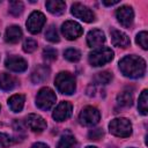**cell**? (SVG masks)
Listing matches in <instances>:
<instances>
[{
    "label": "cell",
    "mask_w": 148,
    "mask_h": 148,
    "mask_svg": "<svg viewBox=\"0 0 148 148\" xmlns=\"http://www.w3.org/2000/svg\"><path fill=\"white\" fill-rule=\"evenodd\" d=\"M120 72L131 79H138L143 76L146 72V61L139 56H126L119 61Z\"/></svg>",
    "instance_id": "cell-1"
},
{
    "label": "cell",
    "mask_w": 148,
    "mask_h": 148,
    "mask_svg": "<svg viewBox=\"0 0 148 148\" xmlns=\"http://www.w3.org/2000/svg\"><path fill=\"white\" fill-rule=\"evenodd\" d=\"M119 1L118 0H114V1H106V0H104L103 1V3L105 5V6H113V5H117Z\"/></svg>",
    "instance_id": "cell-34"
},
{
    "label": "cell",
    "mask_w": 148,
    "mask_h": 148,
    "mask_svg": "<svg viewBox=\"0 0 148 148\" xmlns=\"http://www.w3.org/2000/svg\"><path fill=\"white\" fill-rule=\"evenodd\" d=\"M61 32L65 36V38H67L68 40H73V39L79 38L82 35L83 29L75 21H66L61 25Z\"/></svg>",
    "instance_id": "cell-8"
},
{
    "label": "cell",
    "mask_w": 148,
    "mask_h": 148,
    "mask_svg": "<svg viewBox=\"0 0 148 148\" xmlns=\"http://www.w3.org/2000/svg\"><path fill=\"white\" fill-rule=\"evenodd\" d=\"M72 110H73V108L69 102H60L57 105L56 110L53 111L52 117L57 121H64L72 116Z\"/></svg>",
    "instance_id": "cell-13"
},
{
    "label": "cell",
    "mask_w": 148,
    "mask_h": 148,
    "mask_svg": "<svg viewBox=\"0 0 148 148\" xmlns=\"http://www.w3.org/2000/svg\"><path fill=\"white\" fill-rule=\"evenodd\" d=\"M17 86V80L15 76L8 73H1L0 74V89L3 91H9L14 89Z\"/></svg>",
    "instance_id": "cell-18"
},
{
    "label": "cell",
    "mask_w": 148,
    "mask_h": 148,
    "mask_svg": "<svg viewBox=\"0 0 148 148\" xmlns=\"http://www.w3.org/2000/svg\"><path fill=\"white\" fill-rule=\"evenodd\" d=\"M57 51H56V49H53V47H45L44 50H43V57H44V59L45 60H47V61H53V60H56L57 59Z\"/></svg>",
    "instance_id": "cell-30"
},
{
    "label": "cell",
    "mask_w": 148,
    "mask_h": 148,
    "mask_svg": "<svg viewBox=\"0 0 148 148\" xmlns=\"http://www.w3.org/2000/svg\"><path fill=\"white\" fill-rule=\"evenodd\" d=\"M56 101H57V96L54 91L49 87L42 88L36 96V105L38 109L43 111L50 110L56 104Z\"/></svg>",
    "instance_id": "cell-5"
},
{
    "label": "cell",
    "mask_w": 148,
    "mask_h": 148,
    "mask_svg": "<svg viewBox=\"0 0 148 148\" xmlns=\"http://www.w3.org/2000/svg\"><path fill=\"white\" fill-rule=\"evenodd\" d=\"M136 43L143 50L148 49V34H147V31H141L136 35Z\"/></svg>",
    "instance_id": "cell-28"
},
{
    "label": "cell",
    "mask_w": 148,
    "mask_h": 148,
    "mask_svg": "<svg viewBox=\"0 0 148 148\" xmlns=\"http://www.w3.org/2000/svg\"><path fill=\"white\" fill-rule=\"evenodd\" d=\"M109 131L118 138H127L132 134V124L127 118H114L109 124Z\"/></svg>",
    "instance_id": "cell-3"
},
{
    "label": "cell",
    "mask_w": 148,
    "mask_h": 148,
    "mask_svg": "<svg viewBox=\"0 0 148 148\" xmlns=\"http://www.w3.org/2000/svg\"><path fill=\"white\" fill-rule=\"evenodd\" d=\"M0 109H1V106H0Z\"/></svg>",
    "instance_id": "cell-36"
},
{
    "label": "cell",
    "mask_w": 148,
    "mask_h": 148,
    "mask_svg": "<svg viewBox=\"0 0 148 148\" xmlns=\"http://www.w3.org/2000/svg\"><path fill=\"white\" fill-rule=\"evenodd\" d=\"M110 35H111V42H112V44H113L114 46H117V47H123V49H125V47H127V46L130 45V43H131L128 36H127L125 32L120 31V30L112 29V30L110 31Z\"/></svg>",
    "instance_id": "cell-15"
},
{
    "label": "cell",
    "mask_w": 148,
    "mask_h": 148,
    "mask_svg": "<svg viewBox=\"0 0 148 148\" xmlns=\"http://www.w3.org/2000/svg\"><path fill=\"white\" fill-rule=\"evenodd\" d=\"M31 148H49V146L46 143H43V142H36L31 146Z\"/></svg>",
    "instance_id": "cell-33"
},
{
    "label": "cell",
    "mask_w": 148,
    "mask_h": 148,
    "mask_svg": "<svg viewBox=\"0 0 148 148\" xmlns=\"http://www.w3.org/2000/svg\"><path fill=\"white\" fill-rule=\"evenodd\" d=\"M86 148H96V147H92V146H88V147H86Z\"/></svg>",
    "instance_id": "cell-35"
},
{
    "label": "cell",
    "mask_w": 148,
    "mask_h": 148,
    "mask_svg": "<svg viewBox=\"0 0 148 148\" xmlns=\"http://www.w3.org/2000/svg\"><path fill=\"white\" fill-rule=\"evenodd\" d=\"M45 7L51 14L61 15L65 12L66 3L65 1H61V0H49L45 2Z\"/></svg>",
    "instance_id": "cell-19"
},
{
    "label": "cell",
    "mask_w": 148,
    "mask_h": 148,
    "mask_svg": "<svg viewBox=\"0 0 148 148\" xmlns=\"http://www.w3.org/2000/svg\"><path fill=\"white\" fill-rule=\"evenodd\" d=\"M45 21H46V18H45L44 14L38 10H35L29 15V17L27 20V29L31 34H38L42 30V28L44 27Z\"/></svg>",
    "instance_id": "cell-7"
},
{
    "label": "cell",
    "mask_w": 148,
    "mask_h": 148,
    "mask_svg": "<svg viewBox=\"0 0 148 148\" xmlns=\"http://www.w3.org/2000/svg\"><path fill=\"white\" fill-rule=\"evenodd\" d=\"M105 42V35L99 29H92L87 35V44L89 47L101 46Z\"/></svg>",
    "instance_id": "cell-14"
},
{
    "label": "cell",
    "mask_w": 148,
    "mask_h": 148,
    "mask_svg": "<svg viewBox=\"0 0 148 148\" xmlns=\"http://www.w3.org/2000/svg\"><path fill=\"white\" fill-rule=\"evenodd\" d=\"M113 59V51L109 47H98L89 53L88 60L91 66L98 67L110 62Z\"/></svg>",
    "instance_id": "cell-4"
},
{
    "label": "cell",
    "mask_w": 148,
    "mask_h": 148,
    "mask_svg": "<svg viewBox=\"0 0 148 148\" xmlns=\"http://www.w3.org/2000/svg\"><path fill=\"white\" fill-rule=\"evenodd\" d=\"M45 38H46L49 42H51V43H57V42H59V34H58L57 28H56L53 24H51V25L46 29V31H45Z\"/></svg>",
    "instance_id": "cell-26"
},
{
    "label": "cell",
    "mask_w": 148,
    "mask_h": 148,
    "mask_svg": "<svg viewBox=\"0 0 148 148\" xmlns=\"http://www.w3.org/2000/svg\"><path fill=\"white\" fill-rule=\"evenodd\" d=\"M64 57L68 60V61H72V62H76L81 59V52L76 49H67L65 52H64Z\"/></svg>",
    "instance_id": "cell-25"
},
{
    "label": "cell",
    "mask_w": 148,
    "mask_h": 148,
    "mask_svg": "<svg viewBox=\"0 0 148 148\" xmlns=\"http://www.w3.org/2000/svg\"><path fill=\"white\" fill-rule=\"evenodd\" d=\"M116 16L118 22L124 27V28H131L134 21V12L132 7L130 6H121L120 8L117 9Z\"/></svg>",
    "instance_id": "cell-10"
},
{
    "label": "cell",
    "mask_w": 148,
    "mask_h": 148,
    "mask_svg": "<svg viewBox=\"0 0 148 148\" xmlns=\"http://www.w3.org/2000/svg\"><path fill=\"white\" fill-rule=\"evenodd\" d=\"M54 84L57 89L65 95H72L76 88L74 76L68 72H60L54 79Z\"/></svg>",
    "instance_id": "cell-2"
},
{
    "label": "cell",
    "mask_w": 148,
    "mask_h": 148,
    "mask_svg": "<svg viewBox=\"0 0 148 148\" xmlns=\"http://www.w3.org/2000/svg\"><path fill=\"white\" fill-rule=\"evenodd\" d=\"M138 109L140 113L146 116L148 113V91L145 89L141 95L139 96V103H138Z\"/></svg>",
    "instance_id": "cell-23"
},
{
    "label": "cell",
    "mask_w": 148,
    "mask_h": 148,
    "mask_svg": "<svg viewBox=\"0 0 148 148\" xmlns=\"http://www.w3.org/2000/svg\"><path fill=\"white\" fill-rule=\"evenodd\" d=\"M23 51L27 52V53H31L34 52L36 49H37V42L32 38H27L24 42H23Z\"/></svg>",
    "instance_id": "cell-29"
},
{
    "label": "cell",
    "mask_w": 148,
    "mask_h": 148,
    "mask_svg": "<svg viewBox=\"0 0 148 148\" xmlns=\"http://www.w3.org/2000/svg\"><path fill=\"white\" fill-rule=\"evenodd\" d=\"M5 65L6 67L12 71V72H16V73H20V72H24L28 67V64L27 61L22 58V57H18V56H10L6 59L5 61Z\"/></svg>",
    "instance_id": "cell-12"
},
{
    "label": "cell",
    "mask_w": 148,
    "mask_h": 148,
    "mask_svg": "<svg viewBox=\"0 0 148 148\" xmlns=\"http://www.w3.org/2000/svg\"><path fill=\"white\" fill-rule=\"evenodd\" d=\"M24 9V6L21 1H10L9 2V13L14 16H18Z\"/></svg>",
    "instance_id": "cell-27"
},
{
    "label": "cell",
    "mask_w": 148,
    "mask_h": 148,
    "mask_svg": "<svg viewBox=\"0 0 148 148\" xmlns=\"http://www.w3.org/2000/svg\"><path fill=\"white\" fill-rule=\"evenodd\" d=\"M111 80H112V74L110 72H108V71L99 72L94 77V81L97 84H108L109 82H111Z\"/></svg>",
    "instance_id": "cell-24"
},
{
    "label": "cell",
    "mask_w": 148,
    "mask_h": 148,
    "mask_svg": "<svg viewBox=\"0 0 148 148\" xmlns=\"http://www.w3.org/2000/svg\"><path fill=\"white\" fill-rule=\"evenodd\" d=\"M101 113L94 106H86L79 116V120L84 126H94L99 121Z\"/></svg>",
    "instance_id": "cell-6"
},
{
    "label": "cell",
    "mask_w": 148,
    "mask_h": 148,
    "mask_svg": "<svg viewBox=\"0 0 148 148\" xmlns=\"http://www.w3.org/2000/svg\"><path fill=\"white\" fill-rule=\"evenodd\" d=\"M12 145V139L5 133H0V148H6Z\"/></svg>",
    "instance_id": "cell-31"
},
{
    "label": "cell",
    "mask_w": 148,
    "mask_h": 148,
    "mask_svg": "<svg viewBox=\"0 0 148 148\" xmlns=\"http://www.w3.org/2000/svg\"><path fill=\"white\" fill-rule=\"evenodd\" d=\"M50 74V68L46 65H38L34 68L31 73V81L34 83H42L44 82Z\"/></svg>",
    "instance_id": "cell-16"
},
{
    "label": "cell",
    "mask_w": 148,
    "mask_h": 148,
    "mask_svg": "<svg viewBox=\"0 0 148 148\" xmlns=\"http://www.w3.org/2000/svg\"><path fill=\"white\" fill-rule=\"evenodd\" d=\"M77 146L79 145L72 134H64L60 138L57 148H77Z\"/></svg>",
    "instance_id": "cell-22"
},
{
    "label": "cell",
    "mask_w": 148,
    "mask_h": 148,
    "mask_svg": "<svg viewBox=\"0 0 148 148\" xmlns=\"http://www.w3.org/2000/svg\"><path fill=\"white\" fill-rule=\"evenodd\" d=\"M22 37V30L18 25H10L6 29L5 32V40L10 44L17 43Z\"/></svg>",
    "instance_id": "cell-17"
},
{
    "label": "cell",
    "mask_w": 148,
    "mask_h": 148,
    "mask_svg": "<svg viewBox=\"0 0 148 148\" xmlns=\"http://www.w3.org/2000/svg\"><path fill=\"white\" fill-rule=\"evenodd\" d=\"M8 106L13 112H21L24 106V96L21 94L13 95L8 99Z\"/></svg>",
    "instance_id": "cell-21"
},
{
    "label": "cell",
    "mask_w": 148,
    "mask_h": 148,
    "mask_svg": "<svg viewBox=\"0 0 148 148\" xmlns=\"http://www.w3.org/2000/svg\"><path fill=\"white\" fill-rule=\"evenodd\" d=\"M117 103L121 108H128L133 103V92L130 89H124L117 96Z\"/></svg>",
    "instance_id": "cell-20"
},
{
    "label": "cell",
    "mask_w": 148,
    "mask_h": 148,
    "mask_svg": "<svg viewBox=\"0 0 148 148\" xmlns=\"http://www.w3.org/2000/svg\"><path fill=\"white\" fill-rule=\"evenodd\" d=\"M103 131L101 130V128H95V130H91L90 132H89V134H88V136H89V139L90 140H99L102 136H103Z\"/></svg>",
    "instance_id": "cell-32"
},
{
    "label": "cell",
    "mask_w": 148,
    "mask_h": 148,
    "mask_svg": "<svg viewBox=\"0 0 148 148\" xmlns=\"http://www.w3.org/2000/svg\"><path fill=\"white\" fill-rule=\"evenodd\" d=\"M72 14L82 20L83 22H87V23H90V22H94L95 21V14L92 13V10L90 8H88L87 6L82 5V3H79V2H75L73 6H72V9H71Z\"/></svg>",
    "instance_id": "cell-9"
},
{
    "label": "cell",
    "mask_w": 148,
    "mask_h": 148,
    "mask_svg": "<svg viewBox=\"0 0 148 148\" xmlns=\"http://www.w3.org/2000/svg\"><path fill=\"white\" fill-rule=\"evenodd\" d=\"M25 124L32 132H37V133H40L46 128L45 119L36 113H30L25 118Z\"/></svg>",
    "instance_id": "cell-11"
}]
</instances>
